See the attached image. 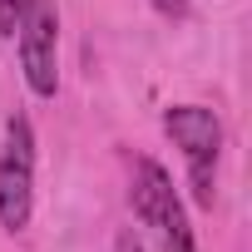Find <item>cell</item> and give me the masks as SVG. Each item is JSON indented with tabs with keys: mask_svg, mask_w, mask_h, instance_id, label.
<instances>
[{
	"mask_svg": "<svg viewBox=\"0 0 252 252\" xmlns=\"http://www.w3.org/2000/svg\"><path fill=\"white\" fill-rule=\"evenodd\" d=\"M129 203H134V218L149 222V227H158V232H173V227L188 222V218H183V203H178V193H173V178H168L154 158H139V163H134Z\"/></svg>",
	"mask_w": 252,
	"mask_h": 252,
	"instance_id": "cell-4",
	"label": "cell"
},
{
	"mask_svg": "<svg viewBox=\"0 0 252 252\" xmlns=\"http://www.w3.org/2000/svg\"><path fill=\"white\" fill-rule=\"evenodd\" d=\"M154 5H158L163 15H183V10H188V0H154Z\"/></svg>",
	"mask_w": 252,
	"mask_h": 252,
	"instance_id": "cell-6",
	"label": "cell"
},
{
	"mask_svg": "<svg viewBox=\"0 0 252 252\" xmlns=\"http://www.w3.org/2000/svg\"><path fill=\"white\" fill-rule=\"evenodd\" d=\"M119 252H139V242H134V247H129V237H124V242H119Z\"/></svg>",
	"mask_w": 252,
	"mask_h": 252,
	"instance_id": "cell-7",
	"label": "cell"
},
{
	"mask_svg": "<svg viewBox=\"0 0 252 252\" xmlns=\"http://www.w3.org/2000/svg\"><path fill=\"white\" fill-rule=\"evenodd\" d=\"M30 198H35V134L30 119L15 114L5 129V154H0V227L20 232L30 222Z\"/></svg>",
	"mask_w": 252,
	"mask_h": 252,
	"instance_id": "cell-2",
	"label": "cell"
},
{
	"mask_svg": "<svg viewBox=\"0 0 252 252\" xmlns=\"http://www.w3.org/2000/svg\"><path fill=\"white\" fill-rule=\"evenodd\" d=\"M20 64H25V84L40 94V99H55V84H60V69H55V10L45 0H30L25 15H20Z\"/></svg>",
	"mask_w": 252,
	"mask_h": 252,
	"instance_id": "cell-3",
	"label": "cell"
},
{
	"mask_svg": "<svg viewBox=\"0 0 252 252\" xmlns=\"http://www.w3.org/2000/svg\"><path fill=\"white\" fill-rule=\"evenodd\" d=\"M25 5H30V0H0V30H5V35H15V25H20Z\"/></svg>",
	"mask_w": 252,
	"mask_h": 252,
	"instance_id": "cell-5",
	"label": "cell"
},
{
	"mask_svg": "<svg viewBox=\"0 0 252 252\" xmlns=\"http://www.w3.org/2000/svg\"><path fill=\"white\" fill-rule=\"evenodd\" d=\"M163 129L173 134V144L188 158L193 198L203 208H213V168H218V154H222V124H218V114L203 109V104H178V109L163 114Z\"/></svg>",
	"mask_w": 252,
	"mask_h": 252,
	"instance_id": "cell-1",
	"label": "cell"
}]
</instances>
